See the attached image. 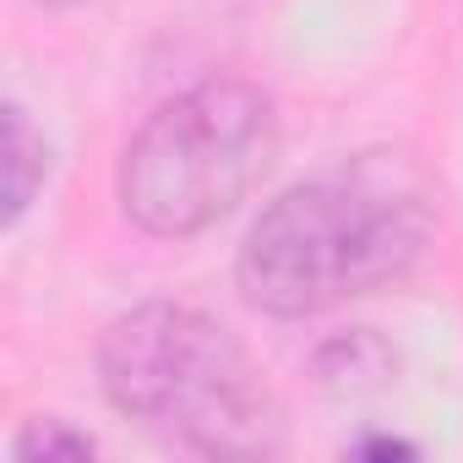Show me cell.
Segmentation results:
<instances>
[{"instance_id": "1", "label": "cell", "mask_w": 463, "mask_h": 463, "mask_svg": "<svg viewBox=\"0 0 463 463\" xmlns=\"http://www.w3.org/2000/svg\"><path fill=\"white\" fill-rule=\"evenodd\" d=\"M436 207L403 153H360L289 185L241 246V295L268 317H317L420 268Z\"/></svg>"}, {"instance_id": "2", "label": "cell", "mask_w": 463, "mask_h": 463, "mask_svg": "<svg viewBox=\"0 0 463 463\" xmlns=\"http://www.w3.org/2000/svg\"><path fill=\"white\" fill-rule=\"evenodd\" d=\"M104 398L196 458H273L284 414L235 333L191 306H137L99 344Z\"/></svg>"}, {"instance_id": "3", "label": "cell", "mask_w": 463, "mask_h": 463, "mask_svg": "<svg viewBox=\"0 0 463 463\" xmlns=\"http://www.w3.org/2000/svg\"><path fill=\"white\" fill-rule=\"evenodd\" d=\"M279 153V120L246 77H207L158 104L120 158V207L158 241H185L235 213Z\"/></svg>"}, {"instance_id": "4", "label": "cell", "mask_w": 463, "mask_h": 463, "mask_svg": "<svg viewBox=\"0 0 463 463\" xmlns=\"http://www.w3.org/2000/svg\"><path fill=\"white\" fill-rule=\"evenodd\" d=\"M44 137L28 126V115L17 104H6V137H0V175H6V223H17L33 202V191L44 185Z\"/></svg>"}, {"instance_id": "5", "label": "cell", "mask_w": 463, "mask_h": 463, "mask_svg": "<svg viewBox=\"0 0 463 463\" xmlns=\"http://www.w3.org/2000/svg\"><path fill=\"white\" fill-rule=\"evenodd\" d=\"M17 463H44V458H93V436L71 430L66 420H33L17 447H12Z\"/></svg>"}, {"instance_id": "6", "label": "cell", "mask_w": 463, "mask_h": 463, "mask_svg": "<svg viewBox=\"0 0 463 463\" xmlns=\"http://www.w3.org/2000/svg\"><path fill=\"white\" fill-rule=\"evenodd\" d=\"M354 452H360V458H409L414 447H409V441H392V436H376V441H360Z\"/></svg>"}, {"instance_id": "7", "label": "cell", "mask_w": 463, "mask_h": 463, "mask_svg": "<svg viewBox=\"0 0 463 463\" xmlns=\"http://www.w3.org/2000/svg\"><path fill=\"white\" fill-rule=\"evenodd\" d=\"M33 6H77V0H33Z\"/></svg>"}]
</instances>
